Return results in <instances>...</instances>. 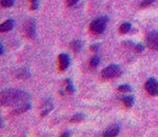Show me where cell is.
Here are the masks:
<instances>
[{
	"label": "cell",
	"mask_w": 158,
	"mask_h": 137,
	"mask_svg": "<svg viewBox=\"0 0 158 137\" xmlns=\"http://www.w3.org/2000/svg\"><path fill=\"white\" fill-rule=\"evenodd\" d=\"M109 18L107 16H101L91 22L89 26L90 31L93 34H101L106 30Z\"/></svg>",
	"instance_id": "cell-2"
},
{
	"label": "cell",
	"mask_w": 158,
	"mask_h": 137,
	"mask_svg": "<svg viewBox=\"0 0 158 137\" xmlns=\"http://www.w3.org/2000/svg\"><path fill=\"white\" fill-rule=\"evenodd\" d=\"M120 124H112L109 127L106 128L105 131L103 132V136L105 137H114L118 135L120 131Z\"/></svg>",
	"instance_id": "cell-7"
},
{
	"label": "cell",
	"mask_w": 158,
	"mask_h": 137,
	"mask_svg": "<svg viewBox=\"0 0 158 137\" xmlns=\"http://www.w3.org/2000/svg\"><path fill=\"white\" fill-rule=\"evenodd\" d=\"M156 0H143L142 2L140 4V6L141 7H146V6H149L152 2H154Z\"/></svg>",
	"instance_id": "cell-21"
},
{
	"label": "cell",
	"mask_w": 158,
	"mask_h": 137,
	"mask_svg": "<svg viewBox=\"0 0 158 137\" xmlns=\"http://www.w3.org/2000/svg\"><path fill=\"white\" fill-rule=\"evenodd\" d=\"M71 47L75 53H79L82 49V42L80 40H75L71 43Z\"/></svg>",
	"instance_id": "cell-14"
},
{
	"label": "cell",
	"mask_w": 158,
	"mask_h": 137,
	"mask_svg": "<svg viewBox=\"0 0 158 137\" xmlns=\"http://www.w3.org/2000/svg\"><path fill=\"white\" fill-rule=\"evenodd\" d=\"M32 10H37L38 7V0H30Z\"/></svg>",
	"instance_id": "cell-22"
},
{
	"label": "cell",
	"mask_w": 158,
	"mask_h": 137,
	"mask_svg": "<svg viewBox=\"0 0 158 137\" xmlns=\"http://www.w3.org/2000/svg\"><path fill=\"white\" fill-rule=\"evenodd\" d=\"M1 104L2 106H19L28 102L30 99V94L19 89H6L1 93Z\"/></svg>",
	"instance_id": "cell-1"
},
{
	"label": "cell",
	"mask_w": 158,
	"mask_h": 137,
	"mask_svg": "<svg viewBox=\"0 0 158 137\" xmlns=\"http://www.w3.org/2000/svg\"><path fill=\"white\" fill-rule=\"evenodd\" d=\"M65 83H66V91L69 93V95H73V94H74L76 90H75L73 81H72L70 79H67L65 80Z\"/></svg>",
	"instance_id": "cell-16"
},
{
	"label": "cell",
	"mask_w": 158,
	"mask_h": 137,
	"mask_svg": "<svg viewBox=\"0 0 158 137\" xmlns=\"http://www.w3.org/2000/svg\"><path fill=\"white\" fill-rule=\"evenodd\" d=\"M145 89L151 96H158V80L155 78H149L145 82Z\"/></svg>",
	"instance_id": "cell-5"
},
{
	"label": "cell",
	"mask_w": 158,
	"mask_h": 137,
	"mask_svg": "<svg viewBox=\"0 0 158 137\" xmlns=\"http://www.w3.org/2000/svg\"><path fill=\"white\" fill-rule=\"evenodd\" d=\"M146 44L149 48L158 51V31H152L147 34Z\"/></svg>",
	"instance_id": "cell-6"
},
{
	"label": "cell",
	"mask_w": 158,
	"mask_h": 137,
	"mask_svg": "<svg viewBox=\"0 0 158 137\" xmlns=\"http://www.w3.org/2000/svg\"><path fill=\"white\" fill-rule=\"evenodd\" d=\"M15 77L19 79H27L31 76V72L27 67H21L15 71Z\"/></svg>",
	"instance_id": "cell-9"
},
{
	"label": "cell",
	"mask_w": 158,
	"mask_h": 137,
	"mask_svg": "<svg viewBox=\"0 0 158 137\" xmlns=\"http://www.w3.org/2000/svg\"><path fill=\"white\" fill-rule=\"evenodd\" d=\"M15 0H1V4L3 7H10L14 5Z\"/></svg>",
	"instance_id": "cell-20"
},
{
	"label": "cell",
	"mask_w": 158,
	"mask_h": 137,
	"mask_svg": "<svg viewBox=\"0 0 158 137\" xmlns=\"http://www.w3.org/2000/svg\"><path fill=\"white\" fill-rule=\"evenodd\" d=\"M122 101L123 102L126 107L131 108L134 105V96L133 95H129V96H124L122 98Z\"/></svg>",
	"instance_id": "cell-12"
},
{
	"label": "cell",
	"mask_w": 158,
	"mask_h": 137,
	"mask_svg": "<svg viewBox=\"0 0 158 137\" xmlns=\"http://www.w3.org/2000/svg\"><path fill=\"white\" fill-rule=\"evenodd\" d=\"M99 48H100V45L99 44H94V45H92L90 47V49H91V52H97L99 50Z\"/></svg>",
	"instance_id": "cell-23"
},
{
	"label": "cell",
	"mask_w": 158,
	"mask_h": 137,
	"mask_svg": "<svg viewBox=\"0 0 158 137\" xmlns=\"http://www.w3.org/2000/svg\"><path fill=\"white\" fill-rule=\"evenodd\" d=\"M52 108H53V106H52V103L51 102V101H46L45 103L44 104V108H43L42 110H41V117H45V116H46V115L52 110Z\"/></svg>",
	"instance_id": "cell-13"
},
{
	"label": "cell",
	"mask_w": 158,
	"mask_h": 137,
	"mask_svg": "<svg viewBox=\"0 0 158 137\" xmlns=\"http://www.w3.org/2000/svg\"><path fill=\"white\" fill-rule=\"evenodd\" d=\"M122 71L118 64H110L102 71V76L105 79H112L118 77Z\"/></svg>",
	"instance_id": "cell-3"
},
{
	"label": "cell",
	"mask_w": 158,
	"mask_h": 137,
	"mask_svg": "<svg viewBox=\"0 0 158 137\" xmlns=\"http://www.w3.org/2000/svg\"><path fill=\"white\" fill-rule=\"evenodd\" d=\"M24 30L26 36L29 39H34L36 36V21L35 19L30 18L24 24Z\"/></svg>",
	"instance_id": "cell-4"
},
{
	"label": "cell",
	"mask_w": 158,
	"mask_h": 137,
	"mask_svg": "<svg viewBox=\"0 0 158 137\" xmlns=\"http://www.w3.org/2000/svg\"><path fill=\"white\" fill-rule=\"evenodd\" d=\"M14 26H15V21L12 19H8L0 26V32L5 33V32L10 31L14 28Z\"/></svg>",
	"instance_id": "cell-11"
},
{
	"label": "cell",
	"mask_w": 158,
	"mask_h": 137,
	"mask_svg": "<svg viewBox=\"0 0 158 137\" xmlns=\"http://www.w3.org/2000/svg\"><path fill=\"white\" fill-rule=\"evenodd\" d=\"M131 27H132L131 23L125 22L120 26V28H119V32H120V34H127L128 32H130V30H131Z\"/></svg>",
	"instance_id": "cell-17"
},
{
	"label": "cell",
	"mask_w": 158,
	"mask_h": 137,
	"mask_svg": "<svg viewBox=\"0 0 158 137\" xmlns=\"http://www.w3.org/2000/svg\"><path fill=\"white\" fill-rule=\"evenodd\" d=\"M70 65V57L68 54L60 53L59 55V68L60 71H65Z\"/></svg>",
	"instance_id": "cell-8"
},
{
	"label": "cell",
	"mask_w": 158,
	"mask_h": 137,
	"mask_svg": "<svg viewBox=\"0 0 158 137\" xmlns=\"http://www.w3.org/2000/svg\"><path fill=\"white\" fill-rule=\"evenodd\" d=\"M60 136H63V137H69L70 136V132L69 131H64L63 134H61Z\"/></svg>",
	"instance_id": "cell-26"
},
{
	"label": "cell",
	"mask_w": 158,
	"mask_h": 137,
	"mask_svg": "<svg viewBox=\"0 0 158 137\" xmlns=\"http://www.w3.org/2000/svg\"><path fill=\"white\" fill-rule=\"evenodd\" d=\"M100 63V58L98 56H94L91 58L90 59V66L92 68H95L98 67V65Z\"/></svg>",
	"instance_id": "cell-18"
},
{
	"label": "cell",
	"mask_w": 158,
	"mask_h": 137,
	"mask_svg": "<svg viewBox=\"0 0 158 137\" xmlns=\"http://www.w3.org/2000/svg\"><path fill=\"white\" fill-rule=\"evenodd\" d=\"M118 91L120 92H130V91H132V87L129 84H123L118 87Z\"/></svg>",
	"instance_id": "cell-19"
},
{
	"label": "cell",
	"mask_w": 158,
	"mask_h": 137,
	"mask_svg": "<svg viewBox=\"0 0 158 137\" xmlns=\"http://www.w3.org/2000/svg\"><path fill=\"white\" fill-rule=\"evenodd\" d=\"M80 0H67V2H66V4H67V6H69V7H71V6H75L77 2H79Z\"/></svg>",
	"instance_id": "cell-25"
},
{
	"label": "cell",
	"mask_w": 158,
	"mask_h": 137,
	"mask_svg": "<svg viewBox=\"0 0 158 137\" xmlns=\"http://www.w3.org/2000/svg\"><path fill=\"white\" fill-rule=\"evenodd\" d=\"M134 49L137 52H142L144 51V47L143 45H141V44H137V45H135V46H134Z\"/></svg>",
	"instance_id": "cell-24"
},
{
	"label": "cell",
	"mask_w": 158,
	"mask_h": 137,
	"mask_svg": "<svg viewBox=\"0 0 158 137\" xmlns=\"http://www.w3.org/2000/svg\"><path fill=\"white\" fill-rule=\"evenodd\" d=\"M31 104L30 102H26V103L23 104V105L17 106L16 109H13L10 114L13 115V116H18V115H20L22 113H25V112L28 111L29 109H31Z\"/></svg>",
	"instance_id": "cell-10"
},
{
	"label": "cell",
	"mask_w": 158,
	"mask_h": 137,
	"mask_svg": "<svg viewBox=\"0 0 158 137\" xmlns=\"http://www.w3.org/2000/svg\"><path fill=\"white\" fill-rule=\"evenodd\" d=\"M0 52H1V55L4 54V47L2 44H0Z\"/></svg>",
	"instance_id": "cell-27"
},
{
	"label": "cell",
	"mask_w": 158,
	"mask_h": 137,
	"mask_svg": "<svg viewBox=\"0 0 158 137\" xmlns=\"http://www.w3.org/2000/svg\"><path fill=\"white\" fill-rule=\"evenodd\" d=\"M85 118V115L82 113H76L75 115H73V117L71 118L70 120V122L72 123H79V122H81L83 120H84Z\"/></svg>",
	"instance_id": "cell-15"
}]
</instances>
